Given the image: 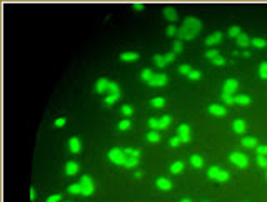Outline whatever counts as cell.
Masks as SVG:
<instances>
[{
  "label": "cell",
  "mask_w": 267,
  "mask_h": 202,
  "mask_svg": "<svg viewBox=\"0 0 267 202\" xmlns=\"http://www.w3.org/2000/svg\"><path fill=\"white\" fill-rule=\"evenodd\" d=\"M227 179H229V172H225V170H220V172H219V175L215 177L217 182H225Z\"/></svg>",
  "instance_id": "31"
},
{
  "label": "cell",
  "mask_w": 267,
  "mask_h": 202,
  "mask_svg": "<svg viewBox=\"0 0 267 202\" xmlns=\"http://www.w3.org/2000/svg\"><path fill=\"white\" fill-rule=\"evenodd\" d=\"M120 112L125 115V117H130V115L134 114V109L130 105H122V109H120Z\"/></svg>",
  "instance_id": "34"
},
{
  "label": "cell",
  "mask_w": 267,
  "mask_h": 202,
  "mask_svg": "<svg viewBox=\"0 0 267 202\" xmlns=\"http://www.w3.org/2000/svg\"><path fill=\"white\" fill-rule=\"evenodd\" d=\"M222 100H224L227 105H234V104H236V102H234V97H231L229 94H222Z\"/></svg>",
  "instance_id": "39"
},
{
  "label": "cell",
  "mask_w": 267,
  "mask_h": 202,
  "mask_svg": "<svg viewBox=\"0 0 267 202\" xmlns=\"http://www.w3.org/2000/svg\"><path fill=\"white\" fill-rule=\"evenodd\" d=\"M219 172H220V169L214 166V167H211V169H209V170H207V175L211 177V179H215V177L219 175Z\"/></svg>",
  "instance_id": "29"
},
{
  "label": "cell",
  "mask_w": 267,
  "mask_h": 202,
  "mask_svg": "<svg viewBox=\"0 0 267 202\" xmlns=\"http://www.w3.org/2000/svg\"><path fill=\"white\" fill-rule=\"evenodd\" d=\"M169 144L172 147H177V145H180L182 144V141H180V137H172L170 141H169Z\"/></svg>",
  "instance_id": "47"
},
{
  "label": "cell",
  "mask_w": 267,
  "mask_h": 202,
  "mask_svg": "<svg viewBox=\"0 0 267 202\" xmlns=\"http://www.w3.org/2000/svg\"><path fill=\"white\" fill-rule=\"evenodd\" d=\"M200 28H202V23H200V20H197L195 17H187L186 20H184V25L182 28L177 32V35H179V39H187V40H190V39H194V37L200 32Z\"/></svg>",
  "instance_id": "1"
},
{
  "label": "cell",
  "mask_w": 267,
  "mask_h": 202,
  "mask_svg": "<svg viewBox=\"0 0 267 202\" xmlns=\"http://www.w3.org/2000/svg\"><path fill=\"white\" fill-rule=\"evenodd\" d=\"M257 164L261 167H267V157L265 155H257Z\"/></svg>",
  "instance_id": "41"
},
{
  "label": "cell",
  "mask_w": 267,
  "mask_h": 202,
  "mask_svg": "<svg viewBox=\"0 0 267 202\" xmlns=\"http://www.w3.org/2000/svg\"><path fill=\"white\" fill-rule=\"evenodd\" d=\"M137 59H139L137 52H124V53H120V60L122 62H135Z\"/></svg>",
  "instance_id": "12"
},
{
  "label": "cell",
  "mask_w": 267,
  "mask_h": 202,
  "mask_svg": "<svg viewBox=\"0 0 267 202\" xmlns=\"http://www.w3.org/2000/svg\"><path fill=\"white\" fill-rule=\"evenodd\" d=\"M209 112L217 115V117H224L225 114H227V110H225V107L222 105H217V104H212L211 107H209Z\"/></svg>",
  "instance_id": "7"
},
{
  "label": "cell",
  "mask_w": 267,
  "mask_h": 202,
  "mask_svg": "<svg viewBox=\"0 0 267 202\" xmlns=\"http://www.w3.org/2000/svg\"><path fill=\"white\" fill-rule=\"evenodd\" d=\"M80 185H82V194L84 196H92L94 194V182L89 175H84L80 179Z\"/></svg>",
  "instance_id": "4"
},
{
  "label": "cell",
  "mask_w": 267,
  "mask_h": 202,
  "mask_svg": "<svg viewBox=\"0 0 267 202\" xmlns=\"http://www.w3.org/2000/svg\"><path fill=\"white\" fill-rule=\"evenodd\" d=\"M170 120H172V119H170V115H164V117L159 120V124H160V129H167V127H169V124H170Z\"/></svg>",
  "instance_id": "27"
},
{
  "label": "cell",
  "mask_w": 267,
  "mask_h": 202,
  "mask_svg": "<svg viewBox=\"0 0 267 202\" xmlns=\"http://www.w3.org/2000/svg\"><path fill=\"white\" fill-rule=\"evenodd\" d=\"M109 92H110V95L120 97V89H119V85L115 84V82H110L109 84Z\"/></svg>",
  "instance_id": "22"
},
{
  "label": "cell",
  "mask_w": 267,
  "mask_h": 202,
  "mask_svg": "<svg viewBox=\"0 0 267 202\" xmlns=\"http://www.w3.org/2000/svg\"><path fill=\"white\" fill-rule=\"evenodd\" d=\"M250 44H252L254 47H257V48H264L265 45H267L265 40L264 39H259V37H257V39H254V40H250Z\"/></svg>",
  "instance_id": "26"
},
{
  "label": "cell",
  "mask_w": 267,
  "mask_h": 202,
  "mask_svg": "<svg viewBox=\"0 0 267 202\" xmlns=\"http://www.w3.org/2000/svg\"><path fill=\"white\" fill-rule=\"evenodd\" d=\"M177 134H179V137H187V135L190 134V129H189L187 124H182V125H179Z\"/></svg>",
  "instance_id": "20"
},
{
  "label": "cell",
  "mask_w": 267,
  "mask_h": 202,
  "mask_svg": "<svg viewBox=\"0 0 267 202\" xmlns=\"http://www.w3.org/2000/svg\"><path fill=\"white\" fill-rule=\"evenodd\" d=\"M240 144H242V147H247V149H254V147H257L256 137H244Z\"/></svg>",
  "instance_id": "16"
},
{
  "label": "cell",
  "mask_w": 267,
  "mask_h": 202,
  "mask_svg": "<svg viewBox=\"0 0 267 202\" xmlns=\"http://www.w3.org/2000/svg\"><path fill=\"white\" fill-rule=\"evenodd\" d=\"M190 164L195 169H200V167L204 166V159L200 157V155H192V157H190Z\"/></svg>",
  "instance_id": "18"
},
{
  "label": "cell",
  "mask_w": 267,
  "mask_h": 202,
  "mask_svg": "<svg viewBox=\"0 0 267 202\" xmlns=\"http://www.w3.org/2000/svg\"><path fill=\"white\" fill-rule=\"evenodd\" d=\"M155 185L160 189V191H170L172 189V182L169 179H164V177H160V179H157V182H155Z\"/></svg>",
  "instance_id": "9"
},
{
  "label": "cell",
  "mask_w": 267,
  "mask_h": 202,
  "mask_svg": "<svg viewBox=\"0 0 267 202\" xmlns=\"http://www.w3.org/2000/svg\"><path fill=\"white\" fill-rule=\"evenodd\" d=\"M164 59H165V64H169V62H174L175 60V53L174 52H169L164 55Z\"/></svg>",
  "instance_id": "43"
},
{
  "label": "cell",
  "mask_w": 267,
  "mask_h": 202,
  "mask_svg": "<svg viewBox=\"0 0 267 202\" xmlns=\"http://www.w3.org/2000/svg\"><path fill=\"white\" fill-rule=\"evenodd\" d=\"M177 28H175L174 25H169V27H167V35H169V37H174L175 34H177Z\"/></svg>",
  "instance_id": "49"
},
{
  "label": "cell",
  "mask_w": 267,
  "mask_h": 202,
  "mask_svg": "<svg viewBox=\"0 0 267 202\" xmlns=\"http://www.w3.org/2000/svg\"><path fill=\"white\" fill-rule=\"evenodd\" d=\"M79 172V164L77 162H67L65 166V174L67 175H75Z\"/></svg>",
  "instance_id": "13"
},
{
  "label": "cell",
  "mask_w": 267,
  "mask_h": 202,
  "mask_svg": "<svg viewBox=\"0 0 267 202\" xmlns=\"http://www.w3.org/2000/svg\"><path fill=\"white\" fill-rule=\"evenodd\" d=\"M149 125H150V129H152V130L160 129V124H159L157 119H149Z\"/></svg>",
  "instance_id": "38"
},
{
  "label": "cell",
  "mask_w": 267,
  "mask_h": 202,
  "mask_svg": "<svg viewBox=\"0 0 267 202\" xmlns=\"http://www.w3.org/2000/svg\"><path fill=\"white\" fill-rule=\"evenodd\" d=\"M150 105H152V107H155V109H162V107L165 105V99H162V97H155V99H152V100H150Z\"/></svg>",
  "instance_id": "19"
},
{
  "label": "cell",
  "mask_w": 267,
  "mask_h": 202,
  "mask_svg": "<svg viewBox=\"0 0 267 202\" xmlns=\"http://www.w3.org/2000/svg\"><path fill=\"white\" fill-rule=\"evenodd\" d=\"M69 192L70 194H82V185L80 184H72L69 187Z\"/></svg>",
  "instance_id": "32"
},
{
  "label": "cell",
  "mask_w": 267,
  "mask_h": 202,
  "mask_svg": "<svg viewBox=\"0 0 267 202\" xmlns=\"http://www.w3.org/2000/svg\"><path fill=\"white\" fill-rule=\"evenodd\" d=\"M147 141L152 142V144H155V142L160 141V135H159L155 130H152V132H149V134H147Z\"/></svg>",
  "instance_id": "25"
},
{
  "label": "cell",
  "mask_w": 267,
  "mask_h": 202,
  "mask_svg": "<svg viewBox=\"0 0 267 202\" xmlns=\"http://www.w3.org/2000/svg\"><path fill=\"white\" fill-rule=\"evenodd\" d=\"M147 84L152 85V87H162V85L167 84V75H165V74H159V75H154L149 82H147Z\"/></svg>",
  "instance_id": "5"
},
{
  "label": "cell",
  "mask_w": 267,
  "mask_h": 202,
  "mask_svg": "<svg viewBox=\"0 0 267 202\" xmlns=\"http://www.w3.org/2000/svg\"><path fill=\"white\" fill-rule=\"evenodd\" d=\"M239 89V82H237L236 79H229V80H225V84H224V94H234L236 90Z\"/></svg>",
  "instance_id": "6"
},
{
  "label": "cell",
  "mask_w": 267,
  "mask_h": 202,
  "mask_svg": "<svg viewBox=\"0 0 267 202\" xmlns=\"http://www.w3.org/2000/svg\"><path fill=\"white\" fill-rule=\"evenodd\" d=\"M265 177H267V175H265Z\"/></svg>",
  "instance_id": "56"
},
{
  "label": "cell",
  "mask_w": 267,
  "mask_h": 202,
  "mask_svg": "<svg viewBox=\"0 0 267 202\" xmlns=\"http://www.w3.org/2000/svg\"><path fill=\"white\" fill-rule=\"evenodd\" d=\"M69 147H70V150L73 152V154H79L80 149H82V147H80V141L77 137H72L70 141H69Z\"/></svg>",
  "instance_id": "15"
},
{
  "label": "cell",
  "mask_w": 267,
  "mask_h": 202,
  "mask_svg": "<svg viewBox=\"0 0 267 202\" xmlns=\"http://www.w3.org/2000/svg\"><path fill=\"white\" fill-rule=\"evenodd\" d=\"M205 57H207V59H215V57H219V52H217V50H209V52H205Z\"/></svg>",
  "instance_id": "48"
},
{
  "label": "cell",
  "mask_w": 267,
  "mask_h": 202,
  "mask_svg": "<svg viewBox=\"0 0 267 202\" xmlns=\"http://www.w3.org/2000/svg\"><path fill=\"white\" fill-rule=\"evenodd\" d=\"M125 155H130V157H135V159H139L140 157V150H135V149H125Z\"/></svg>",
  "instance_id": "35"
},
{
  "label": "cell",
  "mask_w": 267,
  "mask_h": 202,
  "mask_svg": "<svg viewBox=\"0 0 267 202\" xmlns=\"http://www.w3.org/2000/svg\"><path fill=\"white\" fill-rule=\"evenodd\" d=\"M190 70H192L190 65H186V64L179 67V72H180V74H184V75H189V74H190Z\"/></svg>",
  "instance_id": "40"
},
{
  "label": "cell",
  "mask_w": 267,
  "mask_h": 202,
  "mask_svg": "<svg viewBox=\"0 0 267 202\" xmlns=\"http://www.w3.org/2000/svg\"><path fill=\"white\" fill-rule=\"evenodd\" d=\"M259 75H261V79L267 80V62H262L259 65Z\"/></svg>",
  "instance_id": "24"
},
{
  "label": "cell",
  "mask_w": 267,
  "mask_h": 202,
  "mask_svg": "<svg viewBox=\"0 0 267 202\" xmlns=\"http://www.w3.org/2000/svg\"><path fill=\"white\" fill-rule=\"evenodd\" d=\"M137 164H139V159H135V157H129V159L125 160L124 166H125V167H129V169H132V167L137 166Z\"/></svg>",
  "instance_id": "30"
},
{
  "label": "cell",
  "mask_w": 267,
  "mask_h": 202,
  "mask_svg": "<svg viewBox=\"0 0 267 202\" xmlns=\"http://www.w3.org/2000/svg\"><path fill=\"white\" fill-rule=\"evenodd\" d=\"M179 52H182V42H180V40H175L174 42V53H179Z\"/></svg>",
  "instance_id": "45"
},
{
  "label": "cell",
  "mask_w": 267,
  "mask_h": 202,
  "mask_svg": "<svg viewBox=\"0 0 267 202\" xmlns=\"http://www.w3.org/2000/svg\"><path fill=\"white\" fill-rule=\"evenodd\" d=\"M60 199H62V196H59V194H57V196H50V197H48L47 202H59Z\"/></svg>",
  "instance_id": "52"
},
{
  "label": "cell",
  "mask_w": 267,
  "mask_h": 202,
  "mask_svg": "<svg viewBox=\"0 0 267 202\" xmlns=\"http://www.w3.org/2000/svg\"><path fill=\"white\" fill-rule=\"evenodd\" d=\"M237 44H239L240 47H247V45L250 44V39H249V35H245V34H240L239 37H237Z\"/></svg>",
  "instance_id": "21"
},
{
  "label": "cell",
  "mask_w": 267,
  "mask_h": 202,
  "mask_svg": "<svg viewBox=\"0 0 267 202\" xmlns=\"http://www.w3.org/2000/svg\"><path fill=\"white\" fill-rule=\"evenodd\" d=\"M229 160H231L232 164H236L237 167H242V169H245L249 166L247 157H245L244 154H240V152H232V154L229 155Z\"/></svg>",
  "instance_id": "2"
},
{
  "label": "cell",
  "mask_w": 267,
  "mask_h": 202,
  "mask_svg": "<svg viewBox=\"0 0 267 202\" xmlns=\"http://www.w3.org/2000/svg\"><path fill=\"white\" fill-rule=\"evenodd\" d=\"M130 125H132V124H130V120H127V119L125 120H120V124H119V130H129Z\"/></svg>",
  "instance_id": "37"
},
{
  "label": "cell",
  "mask_w": 267,
  "mask_h": 202,
  "mask_svg": "<svg viewBox=\"0 0 267 202\" xmlns=\"http://www.w3.org/2000/svg\"><path fill=\"white\" fill-rule=\"evenodd\" d=\"M212 64L214 65H224L225 64V59H224V57H215V59H212Z\"/></svg>",
  "instance_id": "46"
},
{
  "label": "cell",
  "mask_w": 267,
  "mask_h": 202,
  "mask_svg": "<svg viewBox=\"0 0 267 202\" xmlns=\"http://www.w3.org/2000/svg\"><path fill=\"white\" fill-rule=\"evenodd\" d=\"M119 99H120V97H117V95H109V97L105 99V104L107 105H112V104H115Z\"/></svg>",
  "instance_id": "42"
},
{
  "label": "cell",
  "mask_w": 267,
  "mask_h": 202,
  "mask_svg": "<svg viewBox=\"0 0 267 202\" xmlns=\"http://www.w3.org/2000/svg\"><path fill=\"white\" fill-rule=\"evenodd\" d=\"M154 62L159 65L160 69L165 67V59H164V55H154Z\"/></svg>",
  "instance_id": "33"
},
{
  "label": "cell",
  "mask_w": 267,
  "mask_h": 202,
  "mask_svg": "<svg viewBox=\"0 0 267 202\" xmlns=\"http://www.w3.org/2000/svg\"><path fill=\"white\" fill-rule=\"evenodd\" d=\"M234 102L239 104V105H249L250 104V97L249 95H237V97H234Z\"/></svg>",
  "instance_id": "17"
},
{
  "label": "cell",
  "mask_w": 267,
  "mask_h": 202,
  "mask_svg": "<svg viewBox=\"0 0 267 202\" xmlns=\"http://www.w3.org/2000/svg\"><path fill=\"white\" fill-rule=\"evenodd\" d=\"M257 155H267V145H259L257 147Z\"/></svg>",
  "instance_id": "50"
},
{
  "label": "cell",
  "mask_w": 267,
  "mask_h": 202,
  "mask_svg": "<svg viewBox=\"0 0 267 202\" xmlns=\"http://www.w3.org/2000/svg\"><path fill=\"white\" fill-rule=\"evenodd\" d=\"M53 125H55V127H64V125H65V119H64V117L57 119V120L53 122Z\"/></svg>",
  "instance_id": "51"
},
{
  "label": "cell",
  "mask_w": 267,
  "mask_h": 202,
  "mask_svg": "<svg viewBox=\"0 0 267 202\" xmlns=\"http://www.w3.org/2000/svg\"><path fill=\"white\" fill-rule=\"evenodd\" d=\"M134 9L135 10H144V5L142 3H134Z\"/></svg>",
  "instance_id": "54"
},
{
  "label": "cell",
  "mask_w": 267,
  "mask_h": 202,
  "mask_svg": "<svg viewBox=\"0 0 267 202\" xmlns=\"http://www.w3.org/2000/svg\"><path fill=\"white\" fill-rule=\"evenodd\" d=\"M109 84H110V82L107 80V79H98L97 80V85H95L97 94H104L105 90H109Z\"/></svg>",
  "instance_id": "10"
},
{
  "label": "cell",
  "mask_w": 267,
  "mask_h": 202,
  "mask_svg": "<svg viewBox=\"0 0 267 202\" xmlns=\"http://www.w3.org/2000/svg\"><path fill=\"white\" fill-rule=\"evenodd\" d=\"M220 40H222V34H220V32H214L212 35H209L207 39H205V44L215 45V44H220Z\"/></svg>",
  "instance_id": "8"
},
{
  "label": "cell",
  "mask_w": 267,
  "mask_h": 202,
  "mask_svg": "<svg viewBox=\"0 0 267 202\" xmlns=\"http://www.w3.org/2000/svg\"><path fill=\"white\" fill-rule=\"evenodd\" d=\"M239 35H240V27L234 25L229 28V37H239Z\"/></svg>",
  "instance_id": "36"
},
{
  "label": "cell",
  "mask_w": 267,
  "mask_h": 202,
  "mask_svg": "<svg viewBox=\"0 0 267 202\" xmlns=\"http://www.w3.org/2000/svg\"><path fill=\"white\" fill-rule=\"evenodd\" d=\"M189 79H190V80L200 79V72L199 70H190V74H189Z\"/></svg>",
  "instance_id": "44"
},
{
  "label": "cell",
  "mask_w": 267,
  "mask_h": 202,
  "mask_svg": "<svg viewBox=\"0 0 267 202\" xmlns=\"http://www.w3.org/2000/svg\"><path fill=\"white\" fill-rule=\"evenodd\" d=\"M140 77H142V80H145V82H149L152 77H154V74H152L150 69H144L142 74H140Z\"/></svg>",
  "instance_id": "28"
},
{
  "label": "cell",
  "mask_w": 267,
  "mask_h": 202,
  "mask_svg": "<svg viewBox=\"0 0 267 202\" xmlns=\"http://www.w3.org/2000/svg\"><path fill=\"white\" fill-rule=\"evenodd\" d=\"M109 159L112 160L114 164H119V166H124L125 160H127L125 152L120 150V149H112V150H110L109 152Z\"/></svg>",
  "instance_id": "3"
},
{
  "label": "cell",
  "mask_w": 267,
  "mask_h": 202,
  "mask_svg": "<svg viewBox=\"0 0 267 202\" xmlns=\"http://www.w3.org/2000/svg\"><path fill=\"white\" fill-rule=\"evenodd\" d=\"M35 199H37V191H35L34 187H32V189H30V200H35Z\"/></svg>",
  "instance_id": "53"
},
{
  "label": "cell",
  "mask_w": 267,
  "mask_h": 202,
  "mask_svg": "<svg viewBox=\"0 0 267 202\" xmlns=\"http://www.w3.org/2000/svg\"><path fill=\"white\" fill-rule=\"evenodd\" d=\"M182 170H184V164L182 162H174L170 166V172H172V174H180Z\"/></svg>",
  "instance_id": "23"
},
{
  "label": "cell",
  "mask_w": 267,
  "mask_h": 202,
  "mask_svg": "<svg viewBox=\"0 0 267 202\" xmlns=\"http://www.w3.org/2000/svg\"><path fill=\"white\" fill-rule=\"evenodd\" d=\"M164 15H165V19L170 20V22L177 20V12H175V9H172V7H165V9H164Z\"/></svg>",
  "instance_id": "14"
},
{
  "label": "cell",
  "mask_w": 267,
  "mask_h": 202,
  "mask_svg": "<svg viewBox=\"0 0 267 202\" xmlns=\"http://www.w3.org/2000/svg\"><path fill=\"white\" fill-rule=\"evenodd\" d=\"M182 202H192V200H189V199H184Z\"/></svg>",
  "instance_id": "55"
},
{
  "label": "cell",
  "mask_w": 267,
  "mask_h": 202,
  "mask_svg": "<svg viewBox=\"0 0 267 202\" xmlns=\"http://www.w3.org/2000/svg\"><path fill=\"white\" fill-rule=\"evenodd\" d=\"M232 129L236 134H244L245 132V122L242 120V119H237V120H234L232 124Z\"/></svg>",
  "instance_id": "11"
}]
</instances>
